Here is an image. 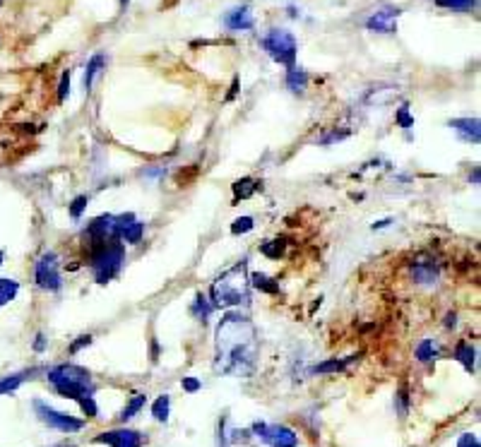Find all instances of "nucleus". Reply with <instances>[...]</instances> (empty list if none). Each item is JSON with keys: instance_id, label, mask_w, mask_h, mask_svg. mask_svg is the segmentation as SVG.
Instances as JSON below:
<instances>
[{"instance_id": "10", "label": "nucleus", "mask_w": 481, "mask_h": 447, "mask_svg": "<svg viewBox=\"0 0 481 447\" xmlns=\"http://www.w3.org/2000/svg\"><path fill=\"white\" fill-rule=\"evenodd\" d=\"M399 8H392V5H385V8L376 10L371 17L366 19V29L376 34H394L397 32V19H399Z\"/></svg>"}, {"instance_id": "27", "label": "nucleus", "mask_w": 481, "mask_h": 447, "mask_svg": "<svg viewBox=\"0 0 481 447\" xmlns=\"http://www.w3.org/2000/svg\"><path fill=\"white\" fill-rule=\"evenodd\" d=\"M394 404H397L399 419H407V414H409V388H407V383L399 385L397 394H394Z\"/></svg>"}, {"instance_id": "15", "label": "nucleus", "mask_w": 481, "mask_h": 447, "mask_svg": "<svg viewBox=\"0 0 481 447\" xmlns=\"http://www.w3.org/2000/svg\"><path fill=\"white\" fill-rule=\"evenodd\" d=\"M143 236H145V224L138 222V219H135V214L123 226H120V240H123V243L138 245L140 240H143Z\"/></svg>"}, {"instance_id": "28", "label": "nucleus", "mask_w": 481, "mask_h": 447, "mask_svg": "<svg viewBox=\"0 0 481 447\" xmlns=\"http://www.w3.org/2000/svg\"><path fill=\"white\" fill-rule=\"evenodd\" d=\"M212 310H215V308H212V303H210V301H207L205 298V296H197V298H195V305H192V315H195V318L197 320H202V323H205V320L207 318H210V313H212Z\"/></svg>"}, {"instance_id": "21", "label": "nucleus", "mask_w": 481, "mask_h": 447, "mask_svg": "<svg viewBox=\"0 0 481 447\" xmlns=\"http://www.w3.org/2000/svg\"><path fill=\"white\" fill-rule=\"evenodd\" d=\"M417 359L421 363H428V361L438 359V341L435 339H424L421 344L417 346Z\"/></svg>"}, {"instance_id": "8", "label": "nucleus", "mask_w": 481, "mask_h": 447, "mask_svg": "<svg viewBox=\"0 0 481 447\" xmlns=\"http://www.w3.org/2000/svg\"><path fill=\"white\" fill-rule=\"evenodd\" d=\"M34 279H37L39 289L44 291H60L63 279H60V265L55 253H44L37 260V269H34Z\"/></svg>"}, {"instance_id": "32", "label": "nucleus", "mask_w": 481, "mask_h": 447, "mask_svg": "<svg viewBox=\"0 0 481 447\" xmlns=\"http://www.w3.org/2000/svg\"><path fill=\"white\" fill-rule=\"evenodd\" d=\"M253 226H255L253 217H239L234 224H231V234H236V236L248 234V231H253Z\"/></svg>"}, {"instance_id": "39", "label": "nucleus", "mask_w": 481, "mask_h": 447, "mask_svg": "<svg viewBox=\"0 0 481 447\" xmlns=\"http://www.w3.org/2000/svg\"><path fill=\"white\" fill-rule=\"evenodd\" d=\"M44 349H46V336L37 334V339H34V351H39V354H42Z\"/></svg>"}, {"instance_id": "5", "label": "nucleus", "mask_w": 481, "mask_h": 447, "mask_svg": "<svg viewBox=\"0 0 481 447\" xmlns=\"http://www.w3.org/2000/svg\"><path fill=\"white\" fill-rule=\"evenodd\" d=\"M260 44L267 51V56L272 60H277L280 65L291 68V65L296 63L298 44H296V37H293L289 29H270V32L262 37Z\"/></svg>"}, {"instance_id": "23", "label": "nucleus", "mask_w": 481, "mask_h": 447, "mask_svg": "<svg viewBox=\"0 0 481 447\" xmlns=\"http://www.w3.org/2000/svg\"><path fill=\"white\" fill-rule=\"evenodd\" d=\"M255 190H257L255 180H253V178H241V180H236V183H234V198L236 200H248V198H253V195H255Z\"/></svg>"}, {"instance_id": "16", "label": "nucleus", "mask_w": 481, "mask_h": 447, "mask_svg": "<svg viewBox=\"0 0 481 447\" xmlns=\"http://www.w3.org/2000/svg\"><path fill=\"white\" fill-rule=\"evenodd\" d=\"M306 87H308V73L296 68V65H291V68L287 70V89L291 94H298V97H301V94L306 92Z\"/></svg>"}, {"instance_id": "1", "label": "nucleus", "mask_w": 481, "mask_h": 447, "mask_svg": "<svg viewBox=\"0 0 481 447\" xmlns=\"http://www.w3.org/2000/svg\"><path fill=\"white\" fill-rule=\"evenodd\" d=\"M257 359L255 325L243 313H226L215 332V370L221 375H248Z\"/></svg>"}, {"instance_id": "33", "label": "nucleus", "mask_w": 481, "mask_h": 447, "mask_svg": "<svg viewBox=\"0 0 481 447\" xmlns=\"http://www.w3.org/2000/svg\"><path fill=\"white\" fill-rule=\"evenodd\" d=\"M70 94V70L68 73H63V77H60V84H58V102L63 104L65 99H68Z\"/></svg>"}, {"instance_id": "2", "label": "nucleus", "mask_w": 481, "mask_h": 447, "mask_svg": "<svg viewBox=\"0 0 481 447\" xmlns=\"http://www.w3.org/2000/svg\"><path fill=\"white\" fill-rule=\"evenodd\" d=\"M212 308H234L251 303V279H248V260H241L226 269L221 277L212 281Z\"/></svg>"}, {"instance_id": "29", "label": "nucleus", "mask_w": 481, "mask_h": 447, "mask_svg": "<svg viewBox=\"0 0 481 447\" xmlns=\"http://www.w3.org/2000/svg\"><path fill=\"white\" fill-rule=\"evenodd\" d=\"M435 5H438V8L460 10V12H464V10L477 8V0H435Z\"/></svg>"}, {"instance_id": "11", "label": "nucleus", "mask_w": 481, "mask_h": 447, "mask_svg": "<svg viewBox=\"0 0 481 447\" xmlns=\"http://www.w3.org/2000/svg\"><path fill=\"white\" fill-rule=\"evenodd\" d=\"M94 443H106L109 447H143V435L130 428H116L99 433L94 438Z\"/></svg>"}, {"instance_id": "6", "label": "nucleus", "mask_w": 481, "mask_h": 447, "mask_svg": "<svg viewBox=\"0 0 481 447\" xmlns=\"http://www.w3.org/2000/svg\"><path fill=\"white\" fill-rule=\"evenodd\" d=\"M125 222V214H101V217L92 219L87 224V236L89 245H99V243H109V240H120V226Z\"/></svg>"}, {"instance_id": "4", "label": "nucleus", "mask_w": 481, "mask_h": 447, "mask_svg": "<svg viewBox=\"0 0 481 447\" xmlns=\"http://www.w3.org/2000/svg\"><path fill=\"white\" fill-rule=\"evenodd\" d=\"M89 269L96 284H106L114 277H118V272L125 265V245L123 240H109V243L89 245Z\"/></svg>"}, {"instance_id": "37", "label": "nucleus", "mask_w": 481, "mask_h": 447, "mask_svg": "<svg viewBox=\"0 0 481 447\" xmlns=\"http://www.w3.org/2000/svg\"><path fill=\"white\" fill-rule=\"evenodd\" d=\"M181 388L192 394V392H197V390L202 388V383L197 378H183V380H181Z\"/></svg>"}, {"instance_id": "9", "label": "nucleus", "mask_w": 481, "mask_h": 447, "mask_svg": "<svg viewBox=\"0 0 481 447\" xmlns=\"http://www.w3.org/2000/svg\"><path fill=\"white\" fill-rule=\"evenodd\" d=\"M253 433L270 447H298V435L296 430H291L289 426H267V424H255Z\"/></svg>"}, {"instance_id": "26", "label": "nucleus", "mask_w": 481, "mask_h": 447, "mask_svg": "<svg viewBox=\"0 0 481 447\" xmlns=\"http://www.w3.org/2000/svg\"><path fill=\"white\" fill-rule=\"evenodd\" d=\"M284 248H287L284 240L277 238V240H267V243H262V245H260V253L265 255V258L280 260L282 255H284Z\"/></svg>"}, {"instance_id": "12", "label": "nucleus", "mask_w": 481, "mask_h": 447, "mask_svg": "<svg viewBox=\"0 0 481 447\" xmlns=\"http://www.w3.org/2000/svg\"><path fill=\"white\" fill-rule=\"evenodd\" d=\"M412 279L424 286L435 284L438 281V265H435V260L428 258V255H419L412 263Z\"/></svg>"}, {"instance_id": "43", "label": "nucleus", "mask_w": 481, "mask_h": 447, "mask_svg": "<svg viewBox=\"0 0 481 447\" xmlns=\"http://www.w3.org/2000/svg\"><path fill=\"white\" fill-rule=\"evenodd\" d=\"M0 5H3V0H0Z\"/></svg>"}, {"instance_id": "24", "label": "nucleus", "mask_w": 481, "mask_h": 447, "mask_svg": "<svg viewBox=\"0 0 481 447\" xmlns=\"http://www.w3.org/2000/svg\"><path fill=\"white\" fill-rule=\"evenodd\" d=\"M27 375H32V370H24V373H15V375H8V378L0 380V394H8V392H15L19 385L27 380Z\"/></svg>"}, {"instance_id": "35", "label": "nucleus", "mask_w": 481, "mask_h": 447, "mask_svg": "<svg viewBox=\"0 0 481 447\" xmlns=\"http://www.w3.org/2000/svg\"><path fill=\"white\" fill-rule=\"evenodd\" d=\"M457 447H481V445H479V438L474 433H462L457 438Z\"/></svg>"}, {"instance_id": "14", "label": "nucleus", "mask_w": 481, "mask_h": 447, "mask_svg": "<svg viewBox=\"0 0 481 447\" xmlns=\"http://www.w3.org/2000/svg\"><path fill=\"white\" fill-rule=\"evenodd\" d=\"M450 128L457 133L460 140L469 144H479L481 140V128H479V118H455L450 120Z\"/></svg>"}, {"instance_id": "30", "label": "nucleus", "mask_w": 481, "mask_h": 447, "mask_svg": "<svg viewBox=\"0 0 481 447\" xmlns=\"http://www.w3.org/2000/svg\"><path fill=\"white\" fill-rule=\"evenodd\" d=\"M253 286L260 291H267V294H277L280 291V284H272V279L267 277V274H253Z\"/></svg>"}, {"instance_id": "40", "label": "nucleus", "mask_w": 481, "mask_h": 447, "mask_svg": "<svg viewBox=\"0 0 481 447\" xmlns=\"http://www.w3.org/2000/svg\"><path fill=\"white\" fill-rule=\"evenodd\" d=\"M455 325H457V315L448 313V318H445V327H455Z\"/></svg>"}, {"instance_id": "20", "label": "nucleus", "mask_w": 481, "mask_h": 447, "mask_svg": "<svg viewBox=\"0 0 481 447\" xmlns=\"http://www.w3.org/2000/svg\"><path fill=\"white\" fill-rule=\"evenodd\" d=\"M145 404H147V394H140V392H138V394H133V397H130V401H128V404H125V409L120 411V416H118V419H120V421H123V424H125V421H130V419H133L135 414H140V409H143Z\"/></svg>"}, {"instance_id": "36", "label": "nucleus", "mask_w": 481, "mask_h": 447, "mask_svg": "<svg viewBox=\"0 0 481 447\" xmlns=\"http://www.w3.org/2000/svg\"><path fill=\"white\" fill-rule=\"evenodd\" d=\"M397 123L399 125H402V128H412V125H414V118H412V115H409V111H407V106H402V108H399V113H397Z\"/></svg>"}, {"instance_id": "3", "label": "nucleus", "mask_w": 481, "mask_h": 447, "mask_svg": "<svg viewBox=\"0 0 481 447\" xmlns=\"http://www.w3.org/2000/svg\"><path fill=\"white\" fill-rule=\"evenodd\" d=\"M48 383L53 385V390L58 392L65 399H87V397H94L96 385L92 380V373L82 365H73V363H60L53 365V368L46 373Z\"/></svg>"}, {"instance_id": "31", "label": "nucleus", "mask_w": 481, "mask_h": 447, "mask_svg": "<svg viewBox=\"0 0 481 447\" xmlns=\"http://www.w3.org/2000/svg\"><path fill=\"white\" fill-rule=\"evenodd\" d=\"M87 205H89V198H87V195H80V198H75L73 205H70V217H73V219H80V217H82L84 209H87Z\"/></svg>"}, {"instance_id": "41", "label": "nucleus", "mask_w": 481, "mask_h": 447, "mask_svg": "<svg viewBox=\"0 0 481 447\" xmlns=\"http://www.w3.org/2000/svg\"><path fill=\"white\" fill-rule=\"evenodd\" d=\"M3 260H5V255H3V250H0V265H3Z\"/></svg>"}, {"instance_id": "34", "label": "nucleus", "mask_w": 481, "mask_h": 447, "mask_svg": "<svg viewBox=\"0 0 481 447\" xmlns=\"http://www.w3.org/2000/svg\"><path fill=\"white\" fill-rule=\"evenodd\" d=\"M80 406H82V411H84V416H87V419H96V414H99L94 397H87V399H80Z\"/></svg>"}, {"instance_id": "42", "label": "nucleus", "mask_w": 481, "mask_h": 447, "mask_svg": "<svg viewBox=\"0 0 481 447\" xmlns=\"http://www.w3.org/2000/svg\"><path fill=\"white\" fill-rule=\"evenodd\" d=\"M130 3V0H120V5H123V8H125V5H128Z\"/></svg>"}, {"instance_id": "17", "label": "nucleus", "mask_w": 481, "mask_h": 447, "mask_svg": "<svg viewBox=\"0 0 481 447\" xmlns=\"http://www.w3.org/2000/svg\"><path fill=\"white\" fill-rule=\"evenodd\" d=\"M455 359L464 365L467 373H474V365H477V349H474L469 341H460V344L455 346Z\"/></svg>"}, {"instance_id": "7", "label": "nucleus", "mask_w": 481, "mask_h": 447, "mask_svg": "<svg viewBox=\"0 0 481 447\" xmlns=\"http://www.w3.org/2000/svg\"><path fill=\"white\" fill-rule=\"evenodd\" d=\"M34 411H37L42 424H46L48 428L60 430V433H78V430L84 428V421L75 419V416L65 414V411L53 409V406H48L46 401H42V399L34 401Z\"/></svg>"}, {"instance_id": "22", "label": "nucleus", "mask_w": 481, "mask_h": 447, "mask_svg": "<svg viewBox=\"0 0 481 447\" xmlns=\"http://www.w3.org/2000/svg\"><path fill=\"white\" fill-rule=\"evenodd\" d=\"M169 409H171V397L161 394V397H156V401L152 404V416H154L159 424H164V421H169Z\"/></svg>"}, {"instance_id": "25", "label": "nucleus", "mask_w": 481, "mask_h": 447, "mask_svg": "<svg viewBox=\"0 0 481 447\" xmlns=\"http://www.w3.org/2000/svg\"><path fill=\"white\" fill-rule=\"evenodd\" d=\"M17 291H19V284L15 279H0V308L12 301L15 296H17Z\"/></svg>"}, {"instance_id": "19", "label": "nucleus", "mask_w": 481, "mask_h": 447, "mask_svg": "<svg viewBox=\"0 0 481 447\" xmlns=\"http://www.w3.org/2000/svg\"><path fill=\"white\" fill-rule=\"evenodd\" d=\"M104 68H106V56H104V53H94V56L89 58V63H87V70H84V89H92L94 77Z\"/></svg>"}, {"instance_id": "18", "label": "nucleus", "mask_w": 481, "mask_h": 447, "mask_svg": "<svg viewBox=\"0 0 481 447\" xmlns=\"http://www.w3.org/2000/svg\"><path fill=\"white\" fill-rule=\"evenodd\" d=\"M354 361H359V356H347V359H330V361H325V363L313 365V373H320V375H325V373H339V370H344L347 365H352Z\"/></svg>"}, {"instance_id": "13", "label": "nucleus", "mask_w": 481, "mask_h": 447, "mask_svg": "<svg viewBox=\"0 0 481 447\" xmlns=\"http://www.w3.org/2000/svg\"><path fill=\"white\" fill-rule=\"evenodd\" d=\"M224 27L231 29V32H248V29L255 27V19H253V12L248 5H236L229 12L224 15Z\"/></svg>"}, {"instance_id": "38", "label": "nucleus", "mask_w": 481, "mask_h": 447, "mask_svg": "<svg viewBox=\"0 0 481 447\" xmlns=\"http://www.w3.org/2000/svg\"><path fill=\"white\" fill-rule=\"evenodd\" d=\"M89 344H92V336H89V334L78 336V341H75V344L70 346V354H78V351L82 349V346H89Z\"/></svg>"}]
</instances>
